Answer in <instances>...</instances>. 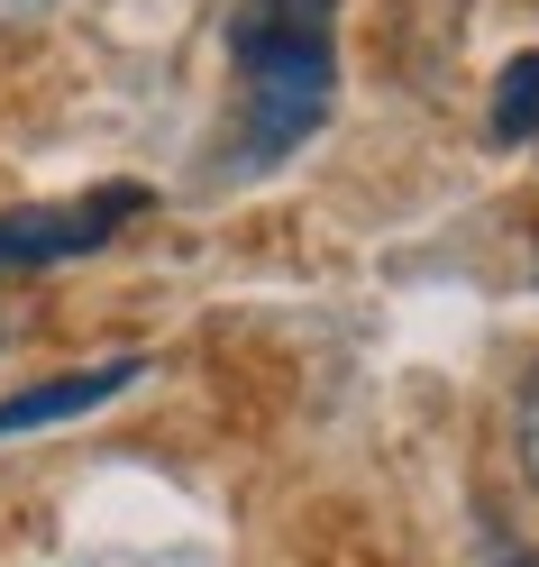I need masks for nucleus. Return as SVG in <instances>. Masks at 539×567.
<instances>
[{"label":"nucleus","mask_w":539,"mask_h":567,"mask_svg":"<svg viewBox=\"0 0 539 567\" xmlns=\"http://www.w3.org/2000/svg\"><path fill=\"white\" fill-rule=\"evenodd\" d=\"M137 375H147V358H111V367H92V375L28 384V394H10V403H0V440H19V431H46V421H74V412H101V403H120Z\"/></svg>","instance_id":"7ed1b4c3"},{"label":"nucleus","mask_w":539,"mask_h":567,"mask_svg":"<svg viewBox=\"0 0 539 567\" xmlns=\"http://www.w3.org/2000/svg\"><path fill=\"white\" fill-rule=\"evenodd\" d=\"M137 210H147V193H137V184H101V193H74V202L0 210V275L92 257V247H111V238H120V220H137Z\"/></svg>","instance_id":"f03ea898"},{"label":"nucleus","mask_w":539,"mask_h":567,"mask_svg":"<svg viewBox=\"0 0 539 567\" xmlns=\"http://www.w3.org/2000/svg\"><path fill=\"white\" fill-rule=\"evenodd\" d=\"M229 74H238V137L229 174L293 165L339 101V0H229Z\"/></svg>","instance_id":"f257e3e1"},{"label":"nucleus","mask_w":539,"mask_h":567,"mask_svg":"<svg viewBox=\"0 0 539 567\" xmlns=\"http://www.w3.org/2000/svg\"><path fill=\"white\" fill-rule=\"evenodd\" d=\"M512 449H521V476L539 485V367L521 375V403H512Z\"/></svg>","instance_id":"39448f33"},{"label":"nucleus","mask_w":539,"mask_h":567,"mask_svg":"<svg viewBox=\"0 0 539 567\" xmlns=\"http://www.w3.org/2000/svg\"><path fill=\"white\" fill-rule=\"evenodd\" d=\"M46 10H55V0H0V28H38Z\"/></svg>","instance_id":"423d86ee"},{"label":"nucleus","mask_w":539,"mask_h":567,"mask_svg":"<svg viewBox=\"0 0 539 567\" xmlns=\"http://www.w3.org/2000/svg\"><path fill=\"white\" fill-rule=\"evenodd\" d=\"M494 147H521V137H539V55H512L494 83Z\"/></svg>","instance_id":"20e7f679"}]
</instances>
